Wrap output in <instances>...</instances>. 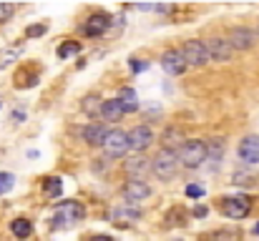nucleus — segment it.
Wrapping results in <instances>:
<instances>
[{"label": "nucleus", "mask_w": 259, "mask_h": 241, "mask_svg": "<svg viewBox=\"0 0 259 241\" xmlns=\"http://www.w3.org/2000/svg\"><path fill=\"white\" fill-rule=\"evenodd\" d=\"M83 216H86V209H83L81 201H63V204L53 211L51 226H53L56 231L71 229V226H76L78 221H83Z\"/></svg>", "instance_id": "obj_1"}, {"label": "nucleus", "mask_w": 259, "mask_h": 241, "mask_svg": "<svg viewBox=\"0 0 259 241\" xmlns=\"http://www.w3.org/2000/svg\"><path fill=\"white\" fill-rule=\"evenodd\" d=\"M206 161V143L199 138L184 141L179 146V163H184L186 168H199Z\"/></svg>", "instance_id": "obj_2"}, {"label": "nucleus", "mask_w": 259, "mask_h": 241, "mask_svg": "<svg viewBox=\"0 0 259 241\" xmlns=\"http://www.w3.org/2000/svg\"><path fill=\"white\" fill-rule=\"evenodd\" d=\"M219 211L227 219H244L252 211V199L249 196H222L219 199Z\"/></svg>", "instance_id": "obj_3"}, {"label": "nucleus", "mask_w": 259, "mask_h": 241, "mask_svg": "<svg viewBox=\"0 0 259 241\" xmlns=\"http://www.w3.org/2000/svg\"><path fill=\"white\" fill-rule=\"evenodd\" d=\"M176 166H179V154H176L174 149H161V151H159V156L151 161V171H154V176H156V178H161V181L174 178Z\"/></svg>", "instance_id": "obj_4"}, {"label": "nucleus", "mask_w": 259, "mask_h": 241, "mask_svg": "<svg viewBox=\"0 0 259 241\" xmlns=\"http://www.w3.org/2000/svg\"><path fill=\"white\" fill-rule=\"evenodd\" d=\"M181 53H184L186 63H189V66H196V68H199V66H206V63L211 61L209 48H206L204 40H186L184 48H181Z\"/></svg>", "instance_id": "obj_5"}, {"label": "nucleus", "mask_w": 259, "mask_h": 241, "mask_svg": "<svg viewBox=\"0 0 259 241\" xmlns=\"http://www.w3.org/2000/svg\"><path fill=\"white\" fill-rule=\"evenodd\" d=\"M103 149H106V154H108L111 159H118V156H123L126 151H131L128 133H126V131H121V128H113V131H108V136H106V141H103Z\"/></svg>", "instance_id": "obj_6"}, {"label": "nucleus", "mask_w": 259, "mask_h": 241, "mask_svg": "<svg viewBox=\"0 0 259 241\" xmlns=\"http://www.w3.org/2000/svg\"><path fill=\"white\" fill-rule=\"evenodd\" d=\"M149 196H151V188H149L146 181H139V178L126 181V186H123V199H126V204H139V201H144V199H149Z\"/></svg>", "instance_id": "obj_7"}, {"label": "nucleus", "mask_w": 259, "mask_h": 241, "mask_svg": "<svg viewBox=\"0 0 259 241\" xmlns=\"http://www.w3.org/2000/svg\"><path fill=\"white\" fill-rule=\"evenodd\" d=\"M111 219H113L116 226H134V224L141 219V209L134 206V204H123V206H116V209H113Z\"/></svg>", "instance_id": "obj_8"}, {"label": "nucleus", "mask_w": 259, "mask_h": 241, "mask_svg": "<svg viewBox=\"0 0 259 241\" xmlns=\"http://www.w3.org/2000/svg\"><path fill=\"white\" fill-rule=\"evenodd\" d=\"M128 143H131V151H146L154 143V131L149 126H136L128 131Z\"/></svg>", "instance_id": "obj_9"}, {"label": "nucleus", "mask_w": 259, "mask_h": 241, "mask_svg": "<svg viewBox=\"0 0 259 241\" xmlns=\"http://www.w3.org/2000/svg\"><path fill=\"white\" fill-rule=\"evenodd\" d=\"M161 66H164V71L166 73H171V76H181L186 68H189V63H186V58H184V53L181 51H166L164 56H161Z\"/></svg>", "instance_id": "obj_10"}, {"label": "nucleus", "mask_w": 259, "mask_h": 241, "mask_svg": "<svg viewBox=\"0 0 259 241\" xmlns=\"http://www.w3.org/2000/svg\"><path fill=\"white\" fill-rule=\"evenodd\" d=\"M108 28H111V15H106V13H96V15H91L86 23H83V35L96 38V35H103Z\"/></svg>", "instance_id": "obj_11"}, {"label": "nucleus", "mask_w": 259, "mask_h": 241, "mask_svg": "<svg viewBox=\"0 0 259 241\" xmlns=\"http://www.w3.org/2000/svg\"><path fill=\"white\" fill-rule=\"evenodd\" d=\"M206 48H209L211 61H219V63L229 61V58H232V53H234L232 43H229V40H224V38H209V40H206Z\"/></svg>", "instance_id": "obj_12"}, {"label": "nucleus", "mask_w": 259, "mask_h": 241, "mask_svg": "<svg viewBox=\"0 0 259 241\" xmlns=\"http://www.w3.org/2000/svg\"><path fill=\"white\" fill-rule=\"evenodd\" d=\"M229 43H232L234 51H249V48L254 45V33H252L249 28H242V25H239V28L232 30Z\"/></svg>", "instance_id": "obj_13"}, {"label": "nucleus", "mask_w": 259, "mask_h": 241, "mask_svg": "<svg viewBox=\"0 0 259 241\" xmlns=\"http://www.w3.org/2000/svg\"><path fill=\"white\" fill-rule=\"evenodd\" d=\"M239 159L244 163H259V138L257 136H247L239 143Z\"/></svg>", "instance_id": "obj_14"}, {"label": "nucleus", "mask_w": 259, "mask_h": 241, "mask_svg": "<svg viewBox=\"0 0 259 241\" xmlns=\"http://www.w3.org/2000/svg\"><path fill=\"white\" fill-rule=\"evenodd\" d=\"M149 168H151V163L144 159V156H134V159L123 161V171H126L131 178H139V181H144V176H146Z\"/></svg>", "instance_id": "obj_15"}, {"label": "nucleus", "mask_w": 259, "mask_h": 241, "mask_svg": "<svg viewBox=\"0 0 259 241\" xmlns=\"http://www.w3.org/2000/svg\"><path fill=\"white\" fill-rule=\"evenodd\" d=\"M81 136H83V141H86L88 146H103L108 131L103 128V123H91V126H86L81 131Z\"/></svg>", "instance_id": "obj_16"}, {"label": "nucleus", "mask_w": 259, "mask_h": 241, "mask_svg": "<svg viewBox=\"0 0 259 241\" xmlns=\"http://www.w3.org/2000/svg\"><path fill=\"white\" fill-rule=\"evenodd\" d=\"M101 118H103V121H121V118H123V106H121V101H118V98L103 101Z\"/></svg>", "instance_id": "obj_17"}, {"label": "nucleus", "mask_w": 259, "mask_h": 241, "mask_svg": "<svg viewBox=\"0 0 259 241\" xmlns=\"http://www.w3.org/2000/svg\"><path fill=\"white\" fill-rule=\"evenodd\" d=\"M118 101H121V106H123V113H134V111L139 108V95H136L134 88H121Z\"/></svg>", "instance_id": "obj_18"}, {"label": "nucleus", "mask_w": 259, "mask_h": 241, "mask_svg": "<svg viewBox=\"0 0 259 241\" xmlns=\"http://www.w3.org/2000/svg\"><path fill=\"white\" fill-rule=\"evenodd\" d=\"M43 194H46L48 199H58V196L63 194V178H58V176L43 178Z\"/></svg>", "instance_id": "obj_19"}, {"label": "nucleus", "mask_w": 259, "mask_h": 241, "mask_svg": "<svg viewBox=\"0 0 259 241\" xmlns=\"http://www.w3.org/2000/svg\"><path fill=\"white\" fill-rule=\"evenodd\" d=\"M20 56H23V43H15V45H10V48L0 51V71H3V68H8L10 63H15Z\"/></svg>", "instance_id": "obj_20"}, {"label": "nucleus", "mask_w": 259, "mask_h": 241, "mask_svg": "<svg viewBox=\"0 0 259 241\" xmlns=\"http://www.w3.org/2000/svg\"><path fill=\"white\" fill-rule=\"evenodd\" d=\"M10 231L15 239H28L33 234V224L28 219H15V221H10Z\"/></svg>", "instance_id": "obj_21"}, {"label": "nucleus", "mask_w": 259, "mask_h": 241, "mask_svg": "<svg viewBox=\"0 0 259 241\" xmlns=\"http://www.w3.org/2000/svg\"><path fill=\"white\" fill-rule=\"evenodd\" d=\"M81 108H83V113L86 116H101V108H103V101L98 98V95H86L83 98V103H81Z\"/></svg>", "instance_id": "obj_22"}, {"label": "nucleus", "mask_w": 259, "mask_h": 241, "mask_svg": "<svg viewBox=\"0 0 259 241\" xmlns=\"http://www.w3.org/2000/svg\"><path fill=\"white\" fill-rule=\"evenodd\" d=\"M224 154V141L222 138H211V143L206 146V159H211V166H217Z\"/></svg>", "instance_id": "obj_23"}, {"label": "nucleus", "mask_w": 259, "mask_h": 241, "mask_svg": "<svg viewBox=\"0 0 259 241\" xmlns=\"http://www.w3.org/2000/svg\"><path fill=\"white\" fill-rule=\"evenodd\" d=\"M237 231L234 229H219V231H211L206 236H201V241H237Z\"/></svg>", "instance_id": "obj_24"}, {"label": "nucleus", "mask_w": 259, "mask_h": 241, "mask_svg": "<svg viewBox=\"0 0 259 241\" xmlns=\"http://www.w3.org/2000/svg\"><path fill=\"white\" fill-rule=\"evenodd\" d=\"M166 224L169 226H186V211H184V206H174L171 211L166 214Z\"/></svg>", "instance_id": "obj_25"}, {"label": "nucleus", "mask_w": 259, "mask_h": 241, "mask_svg": "<svg viewBox=\"0 0 259 241\" xmlns=\"http://www.w3.org/2000/svg\"><path fill=\"white\" fill-rule=\"evenodd\" d=\"M78 51H81V43H76V40H66V43H61V45H58V51H56V53H58V58H63V61H66V58L76 56Z\"/></svg>", "instance_id": "obj_26"}, {"label": "nucleus", "mask_w": 259, "mask_h": 241, "mask_svg": "<svg viewBox=\"0 0 259 241\" xmlns=\"http://www.w3.org/2000/svg\"><path fill=\"white\" fill-rule=\"evenodd\" d=\"M13 183H15V176L8 173V171H0V196L8 194V191L13 188Z\"/></svg>", "instance_id": "obj_27"}, {"label": "nucleus", "mask_w": 259, "mask_h": 241, "mask_svg": "<svg viewBox=\"0 0 259 241\" xmlns=\"http://www.w3.org/2000/svg\"><path fill=\"white\" fill-rule=\"evenodd\" d=\"M232 183H237V186H252V183H254V173H242V171H237V173L232 176Z\"/></svg>", "instance_id": "obj_28"}, {"label": "nucleus", "mask_w": 259, "mask_h": 241, "mask_svg": "<svg viewBox=\"0 0 259 241\" xmlns=\"http://www.w3.org/2000/svg\"><path fill=\"white\" fill-rule=\"evenodd\" d=\"M13 13H15V5H13V3H0V23L8 20Z\"/></svg>", "instance_id": "obj_29"}, {"label": "nucleus", "mask_w": 259, "mask_h": 241, "mask_svg": "<svg viewBox=\"0 0 259 241\" xmlns=\"http://www.w3.org/2000/svg\"><path fill=\"white\" fill-rule=\"evenodd\" d=\"M48 30V25H30L28 30H25V38H38V35H43Z\"/></svg>", "instance_id": "obj_30"}, {"label": "nucleus", "mask_w": 259, "mask_h": 241, "mask_svg": "<svg viewBox=\"0 0 259 241\" xmlns=\"http://www.w3.org/2000/svg\"><path fill=\"white\" fill-rule=\"evenodd\" d=\"M128 66H131V71H134V73H141V71H146V68H149V63H146V61H141V58H131V61H128Z\"/></svg>", "instance_id": "obj_31"}, {"label": "nucleus", "mask_w": 259, "mask_h": 241, "mask_svg": "<svg viewBox=\"0 0 259 241\" xmlns=\"http://www.w3.org/2000/svg\"><path fill=\"white\" fill-rule=\"evenodd\" d=\"M186 196H189V199H199V196H204V188L196 186V183H189V186H186Z\"/></svg>", "instance_id": "obj_32"}, {"label": "nucleus", "mask_w": 259, "mask_h": 241, "mask_svg": "<svg viewBox=\"0 0 259 241\" xmlns=\"http://www.w3.org/2000/svg\"><path fill=\"white\" fill-rule=\"evenodd\" d=\"M176 138H181L176 128H171V131H166V136H164V141H166V149H169V146H176V143H179ZM181 141H184V138H181Z\"/></svg>", "instance_id": "obj_33"}, {"label": "nucleus", "mask_w": 259, "mask_h": 241, "mask_svg": "<svg viewBox=\"0 0 259 241\" xmlns=\"http://www.w3.org/2000/svg\"><path fill=\"white\" fill-rule=\"evenodd\" d=\"M206 214H209L206 206H196V209H194V216H196V219H201V216H206Z\"/></svg>", "instance_id": "obj_34"}, {"label": "nucleus", "mask_w": 259, "mask_h": 241, "mask_svg": "<svg viewBox=\"0 0 259 241\" xmlns=\"http://www.w3.org/2000/svg\"><path fill=\"white\" fill-rule=\"evenodd\" d=\"M13 121H15V123H20V121H25V113H20V111H15V113H13Z\"/></svg>", "instance_id": "obj_35"}, {"label": "nucleus", "mask_w": 259, "mask_h": 241, "mask_svg": "<svg viewBox=\"0 0 259 241\" xmlns=\"http://www.w3.org/2000/svg\"><path fill=\"white\" fill-rule=\"evenodd\" d=\"M91 241H116L113 236H91Z\"/></svg>", "instance_id": "obj_36"}, {"label": "nucleus", "mask_w": 259, "mask_h": 241, "mask_svg": "<svg viewBox=\"0 0 259 241\" xmlns=\"http://www.w3.org/2000/svg\"><path fill=\"white\" fill-rule=\"evenodd\" d=\"M254 234H259V224H257V226H254Z\"/></svg>", "instance_id": "obj_37"}, {"label": "nucleus", "mask_w": 259, "mask_h": 241, "mask_svg": "<svg viewBox=\"0 0 259 241\" xmlns=\"http://www.w3.org/2000/svg\"><path fill=\"white\" fill-rule=\"evenodd\" d=\"M257 33H259V30H257Z\"/></svg>", "instance_id": "obj_38"}]
</instances>
